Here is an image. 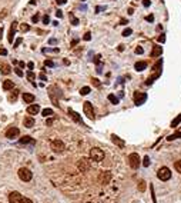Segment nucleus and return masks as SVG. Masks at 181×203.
Here are the masks:
<instances>
[{
	"mask_svg": "<svg viewBox=\"0 0 181 203\" xmlns=\"http://www.w3.org/2000/svg\"><path fill=\"white\" fill-rule=\"evenodd\" d=\"M17 93H19V92H13L10 96H9V100H10V102H16V99H17Z\"/></svg>",
	"mask_w": 181,
	"mask_h": 203,
	"instance_id": "nucleus-31",
	"label": "nucleus"
},
{
	"mask_svg": "<svg viewBox=\"0 0 181 203\" xmlns=\"http://www.w3.org/2000/svg\"><path fill=\"white\" fill-rule=\"evenodd\" d=\"M150 190H151V197H153V202L157 203V199H156V193H154V187L150 186Z\"/></svg>",
	"mask_w": 181,
	"mask_h": 203,
	"instance_id": "nucleus-33",
	"label": "nucleus"
},
{
	"mask_svg": "<svg viewBox=\"0 0 181 203\" xmlns=\"http://www.w3.org/2000/svg\"><path fill=\"white\" fill-rule=\"evenodd\" d=\"M10 72H11V69H10L9 64H3V66H1V73H3V75H9Z\"/></svg>",
	"mask_w": 181,
	"mask_h": 203,
	"instance_id": "nucleus-22",
	"label": "nucleus"
},
{
	"mask_svg": "<svg viewBox=\"0 0 181 203\" xmlns=\"http://www.w3.org/2000/svg\"><path fill=\"white\" fill-rule=\"evenodd\" d=\"M66 1H67V0H56L57 4H66Z\"/></svg>",
	"mask_w": 181,
	"mask_h": 203,
	"instance_id": "nucleus-49",
	"label": "nucleus"
},
{
	"mask_svg": "<svg viewBox=\"0 0 181 203\" xmlns=\"http://www.w3.org/2000/svg\"><path fill=\"white\" fill-rule=\"evenodd\" d=\"M108 100L113 103V105H118V99L114 95H108Z\"/></svg>",
	"mask_w": 181,
	"mask_h": 203,
	"instance_id": "nucleus-24",
	"label": "nucleus"
},
{
	"mask_svg": "<svg viewBox=\"0 0 181 203\" xmlns=\"http://www.w3.org/2000/svg\"><path fill=\"white\" fill-rule=\"evenodd\" d=\"M19 129L17 127H9L7 129V132H6V137L7 139H16L17 136H19Z\"/></svg>",
	"mask_w": 181,
	"mask_h": 203,
	"instance_id": "nucleus-9",
	"label": "nucleus"
},
{
	"mask_svg": "<svg viewBox=\"0 0 181 203\" xmlns=\"http://www.w3.org/2000/svg\"><path fill=\"white\" fill-rule=\"evenodd\" d=\"M83 1H84V0H83Z\"/></svg>",
	"mask_w": 181,
	"mask_h": 203,
	"instance_id": "nucleus-56",
	"label": "nucleus"
},
{
	"mask_svg": "<svg viewBox=\"0 0 181 203\" xmlns=\"http://www.w3.org/2000/svg\"><path fill=\"white\" fill-rule=\"evenodd\" d=\"M70 20H71V24H73V26H77V24H78V19L74 17L73 14H70Z\"/></svg>",
	"mask_w": 181,
	"mask_h": 203,
	"instance_id": "nucleus-30",
	"label": "nucleus"
},
{
	"mask_svg": "<svg viewBox=\"0 0 181 203\" xmlns=\"http://www.w3.org/2000/svg\"><path fill=\"white\" fill-rule=\"evenodd\" d=\"M146 67H147V63H146V62H137V63L134 64V69H136L137 72H143Z\"/></svg>",
	"mask_w": 181,
	"mask_h": 203,
	"instance_id": "nucleus-17",
	"label": "nucleus"
},
{
	"mask_svg": "<svg viewBox=\"0 0 181 203\" xmlns=\"http://www.w3.org/2000/svg\"><path fill=\"white\" fill-rule=\"evenodd\" d=\"M20 30L23 33H24V32H29V30H30V26H29V24H26V23H23V24L20 26Z\"/></svg>",
	"mask_w": 181,
	"mask_h": 203,
	"instance_id": "nucleus-27",
	"label": "nucleus"
},
{
	"mask_svg": "<svg viewBox=\"0 0 181 203\" xmlns=\"http://www.w3.org/2000/svg\"><path fill=\"white\" fill-rule=\"evenodd\" d=\"M43 23H44V24H49V23H50V17H49L47 14L43 17Z\"/></svg>",
	"mask_w": 181,
	"mask_h": 203,
	"instance_id": "nucleus-37",
	"label": "nucleus"
},
{
	"mask_svg": "<svg viewBox=\"0 0 181 203\" xmlns=\"http://www.w3.org/2000/svg\"><path fill=\"white\" fill-rule=\"evenodd\" d=\"M44 64H46L47 67H53V66H54V63L52 62V60H46V62H44Z\"/></svg>",
	"mask_w": 181,
	"mask_h": 203,
	"instance_id": "nucleus-39",
	"label": "nucleus"
},
{
	"mask_svg": "<svg viewBox=\"0 0 181 203\" xmlns=\"http://www.w3.org/2000/svg\"><path fill=\"white\" fill-rule=\"evenodd\" d=\"M19 177L23 182H30L33 179V173L27 167H21V169H19Z\"/></svg>",
	"mask_w": 181,
	"mask_h": 203,
	"instance_id": "nucleus-2",
	"label": "nucleus"
},
{
	"mask_svg": "<svg viewBox=\"0 0 181 203\" xmlns=\"http://www.w3.org/2000/svg\"><path fill=\"white\" fill-rule=\"evenodd\" d=\"M90 90H91V89H90L88 86H84V87H81V89H80V95L86 96V95H88V93H90Z\"/></svg>",
	"mask_w": 181,
	"mask_h": 203,
	"instance_id": "nucleus-23",
	"label": "nucleus"
},
{
	"mask_svg": "<svg viewBox=\"0 0 181 203\" xmlns=\"http://www.w3.org/2000/svg\"><path fill=\"white\" fill-rule=\"evenodd\" d=\"M39 112H40V106H39V105H30V106L27 107V113L32 115V116L37 115Z\"/></svg>",
	"mask_w": 181,
	"mask_h": 203,
	"instance_id": "nucleus-12",
	"label": "nucleus"
},
{
	"mask_svg": "<svg viewBox=\"0 0 181 203\" xmlns=\"http://www.w3.org/2000/svg\"><path fill=\"white\" fill-rule=\"evenodd\" d=\"M111 140H113V143H116V145H117L118 147H124V145H126V143L120 139L118 136H116V135H111Z\"/></svg>",
	"mask_w": 181,
	"mask_h": 203,
	"instance_id": "nucleus-14",
	"label": "nucleus"
},
{
	"mask_svg": "<svg viewBox=\"0 0 181 203\" xmlns=\"http://www.w3.org/2000/svg\"><path fill=\"white\" fill-rule=\"evenodd\" d=\"M27 67H29V69L32 70L33 67H34V63H33V62H29V63H27Z\"/></svg>",
	"mask_w": 181,
	"mask_h": 203,
	"instance_id": "nucleus-50",
	"label": "nucleus"
},
{
	"mask_svg": "<svg viewBox=\"0 0 181 203\" xmlns=\"http://www.w3.org/2000/svg\"><path fill=\"white\" fill-rule=\"evenodd\" d=\"M157 177L163 180V182H167L168 179H171V170L168 167H161L158 173H157Z\"/></svg>",
	"mask_w": 181,
	"mask_h": 203,
	"instance_id": "nucleus-4",
	"label": "nucleus"
},
{
	"mask_svg": "<svg viewBox=\"0 0 181 203\" xmlns=\"http://www.w3.org/2000/svg\"><path fill=\"white\" fill-rule=\"evenodd\" d=\"M143 165H144V167L150 166V157H148V156H146V157H144V162H143Z\"/></svg>",
	"mask_w": 181,
	"mask_h": 203,
	"instance_id": "nucleus-35",
	"label": "nucleus"
},
{
	"mask_svg": "<svg viewBox=\"0 0 181 203\" xmlns=\"http://www.w3.org/2000/svg\"><path fill=\"white\" fill-rule=\"evenodd\" d=\"M146 20H147V21H153V20H154V16H153V14H148V16L146 17Z\"/></svg>",
	"mask_w": 181,
	"mask_h": 203,
	"instance_id": "nucleus-44",
	"label": "nucleus"
},
{
	"mask_svg": "<svg viewBox=\"0 0 181 203\" xmlns=\"http://www.w3.org/2000/svg\"><path fill=\"white\" fill-rule=\"evenodd\" d=\"M7 54V50L6 49H0V56H6Z\"/></svg>",
	"mask_w": 181,
	"mask_h": 203,
	"instance_id": "nucleus-46",
	"label": "nucleus"
},
{
	"mask_svg": "<svg viewBox=\"0 0 181 203\" xmlns=\"http://www.w3.org/2000/svg\"><path fill=\"white\" fill-rule=\"evenodd\" d=\"M42 115L43 116H52V115H53V110H52V109H44L42 112Z\"/></svg>",
	"mask_w": 181,
	"mask_h": 203,
	"instance_id": "nucleus-26",
	"label": "nucleus"
},
{
	"mask_svg": "<svg viewBox=\"0 0 181 203\" xmlns=\"http://www.w3.org/2000/svg\"><path fill=\"white\" fill-rule=\"evenodd\" d=\"M52 123H53V119H49V120H47V125H49V126H50V125H52Z\"/></svg>",
	"mask_w": 181,
	"mask_h": 203,
	"instance_id": "nucleus-53",
	"label": "nucleus"
},
{
	"mask_svg": "<svg viewBox=\"0 0 181 203\" xmlns=\"http://www.w3.org/2000/svg\"><path fill=\"white\" fill-rule=\"evenodd\" d=\"M16 29H17V23H16V21H13V24H11V27H10V32H9V36H7V40H9V43H13Z\"/></svg>",
	"mask_w": 181,
	"mask_h": 203,
	"instance_id": "nucleus-11",
	"label": "nucleus"
},
{
	"mask_svg": "<svg viewBox=\"0 0 181 203\" xmlns=\"http://www.w3.org/2000/svg\"><path fill=\"white\" fill-rule=\"evenodd\" d=\"M146 100H147V95L146 93H141V92H136L134 93V103L137 106H141Z\"/></svg>",
	"mask_w": 181,
	"mask_h": 203,
	"instance_id": "nucleus-7",
	"label": "nucleus"
},
{
	"mask_svg": "<svg viewBox=\"0 0 181 203\" xmlns=\"http://www.w3.org/2000/svg\"><path fill=\"white\" fill-rule=\"evenodd\" d=\"M21 40H23V39H21V37H19V39L14 42V44H13V46H14V47H19V44L21 43Z\"/></svg>",
	"mask_w": 181,
	"mask_h": 203,
	"instance_id": "nucleus-41",
	"label": "nucleus"
},
{
	"mask_svg": "<svg viewBox=\"0 0 181 203\" xmlns=\"http://www.w3.org/2000/svg\"><path fill=\"white\" fill-rule=\"evenodd\" d=\"M139 190L140 192H144V190H146V182L141 180V182L139 183Z\"/></svg>",
	"mask_w": 181,
	"mask_h": 203,
	"instance_id": "nucleus-32",
	"label": "nucleus"
},
{
	"mask_svg": "<svg viewBox=\"0 0 181 203\" xmlns=\"http://www.w3.org/2000/svg\"><path fill=\"white\" fill-rule=\"evenodd\" d=\"M117 49H118V52H123V50H124V46H123V44H120Z\"/></svg>",
	"mask_w": 181,
	"mask_h": 203,
	"instance_id": "nucleus-52",
	"label": "nucleus"
},
{
	"mask_svg": "<svg viewBox=\"0 0 181 203\" xmlns=\"http://www.w3.org/2000/svg\"><path fill=\"white\" fill-rule=\"evenodd\" d=\"M91 82H93V85H94V86H98V85H100V83H98V80H97V79H93V80H91Z\"/></svg>",
	"mask_w": 181,
	"mask_h": 203,
	"instance_id": "nucleus-51",
	"label": "nucleus"
},
{
	"mask_svg": "<svg viewBox=\"0 0 181 203\" xmlns=\"http://www.w3.org/2000/svg\"><path fill=\"white\" fill-rule=\"evenodd\" d=\"M150 4H151V1H150V0H143V6H146V7H148Z\"/></svg>",
	"mask_w": 181,
	"mask_h": 203,
	"instance_id": "nucleus-42",
	"label": "nucleus"
},
{
	"mask_svg": "<svg viewBox=\"0 0 181 203\" xmlns=\"http://www.w3.org/2000/svg\"><path fill=\"white\" fill-rule=\"evenodd\" d=\"M177 137H181V132L180 133H178V132H177V133H174V135H171V136H168V137H167V140H175L177 139Z\"/></svg>",
	"mask_w": 181,
	"mask_h": 203,
	"instance_id": "nucleus-25",
	"label": "nucleus"
},
{
	"mask_svg": "<svg viewBox=\"0 0 181 203\" xmlns=\"http://www.w3.org/2000/svg\"><path fill=\"white\" fill-rule=\"evenodd\" d=\"M56 16H57V17H63V11L57 10V11H56Z\"/></svg>",
	"mask_w": 181,
	"mask_h": 203,
	"instance_id": "nucleus-48",
	"label": "nucleus"
},
{
	"mask_svg": "<svg viewBox=\"0 0 181 203\" xmlns=\"http://www.w3.org/2000/svg\"><path fill=\"white\" fill-rule=\"evenodd\" d=\"M40 79L42 80H46V75H40Z\"/></svg>",
	"mask_w": 181,
	"mask_h": 203,
	"instance_id": "nucleus-54",
	"label": "nucleus"
},
{
	"mask_svg": "<svg viewBox=\"0 0 181 203\" xmlns=\"http://www.w3.org/2000/svg\"><path fill=\"white\" fill-rule=\"evenodd\" d=\"M20 203H33L32 200H30V199H27V197H23V199H21V202Z\"/></svg>",
	"mask_w": 181,
	"mask_h": 203,
	"instance_id": "nucleus-43",
	"label": "nucleus"
},
{
	"mask_svg": "<svg viewBox=\"0 0 181 203\" xmlns=\"http://www.w3.org/2000/svg\"><path fill=\"white\" fill-rule=\"evenodd\" d=\"M69 115L71 116V119H73L74 122H77V123H83V120H81V118H80V115L76 113L73 109H69Z\"/></svg>",
	"mask_w": 181,
	"mask_h": 203,
	"instance_id": "nucleus-13",
	"label": "nucleus"
},
{
	"mask_svg": "<svg viewBox=\"0 0 181 203\" xmlns=\"http://www.w3.org/2000/svg\"><path fill=\"white\" fill-rule=\"evenodd\" d=\"M27 79H29L30 82H34V79H36V76H34V73H33L32 70H29V72H27Z\"/></svg>",
	"mask_w": 181,
	"mask_h": 203,
	"instance_id": "nucleus-28",
	"label": "nucleus"
},
{
	"mask_svg": "<svg viewBox=\"0 0 181 203\" xmlns=\"http://www.w3.org/2000/svg\"><path fill=\"white\" fill-rule=\"evenodd\" d=\"M131 33H133V30H131V29H126V30L123 32V36H130Z\"/></svg>",
	"mask_w": 181,
	"mask_h": 203,
	"instance_id": "nucleus-38",
	"label": "nucleus"
},
{
	"mask_svg": "<svg viewBox=\"0 0 181 203\" xmlns=\"http://www.w3.org/2000/svg\"><path fill=\"white\" fill-rule=\"evenodd\" d=\"M128 162H130V166L133 169H139L140 165H141V159H140V156L137 153H131L128 156Z\"/></svg>",
	"mask_w": 181,
	"mask_h": 203,
	"instance_id": "nucleus-3",
	"label": "nucleus"
},
{
	"mask_svg": "<svg viewBox=\"0 0 181 203\" xmlns=\"http://www.w3.org/2000/svg\"><path fill=\"white\" fill-rule=\"evenodd\" d=\"M13 87H14V83H13L11 80H4V82H3V89H4V90H11Z\"/></svg>",
	"mask_w": 181,
	"mask_h": 203,
	"instance_id": "nucleus-18",
	"label": "nucleus"
},
{
	"mask_svg": "<svg viewBox=\"0 0 181 203\" xmlns=\"http://www.w3.org/2000/svg\"><path fill=\"white\" fill-rule=\"evenodd\" d=\"M174 167H175V170L178 172V173H181V160L175 162V163H174Z\"/></svg>",
	"mask_w": 181,
	"mask_h": 203,
	"instance_id": "nucleus-29",
	"label": "nucleus"
},
{
	"mask_svg": "<svg viewBox=\"0 0 181 203\" xmlns=\"http://www.w3.org/2000/svg\"><path fill=\"white\" fill-rule=\"evenodd\" d=\"M14 72H16V75L19 76V77L23 76V72H21V69H19V67H17V69H14Z\"/></svg>",
	"mask_w": 181,
	"mask_h": 203,
	"instance_id": "nucleus-40",
	"label": "nucleus"
},
{
	"mask_svg": "<svg viewBox=\"0 0 181 203\" xmlns=\"http://www.w3.org/2000/svg\"><path fill=\"white\" fill-rule=\"evenodd\" d=\"M21 199H23V196L19 192H11L9 194V202L10 203H20Z\"/></svg>",
	"mask_w": 181,
	"mask_h": 203,
	"instance_id": "nucleus-10",
	"label": "nucleus"
},
{
	"mask_svg": "<svg viewBox=\"0 0 181 203\" xmlns=\"http://www.w3.org/2000/svg\"><path fill=\"white\" fill-rule=\"evenodd\" d=\"M33 126H34V119L32 116L24 118V127H33Z\"/></svg>",
	"mask_w": 181,
	"mask_h": 203,
	"instance_id": "nucleus-15",
	"label": "nucleus"
},
{
	"mask_svg": "<svg viewBox=\"0 0 181 203\" xmlns=\"http://www.w3.org/2000/svg\"><path fill=\"white\" fill-rule=\"evenodd\" d=\"M1 34H3V29L0 27V39H1Z\"/></svg>",
	"mask_w": 181,
	"mask_h": 203,
	"instance_id": "nucleus-55",
	"label": "nucleus"
},
{
	"mask_svg": "<svg viewBox=\"0 0 181 203\" xmlns=\"http://www.w3.org/2000/svg\"><path fill=\"white\" fill-rule=\"evenodd\" d=\"M23 100L26 102V103H33L34 102V96H33L32 93H23Z\"/></svg>",
	"mask_w": 181,
	"mask_h": 203,
	"instance_id": "nucleus-16",
	"label": "nucleus"
},
{
	"mask_svg": "<svg viewBox=\"0 0 181 203\" xmlns=\"http://www.w3.org/2000/svg\"><path fill=\"white\" fill-rule=\"evenodd\" d=\"M158 42H161V43L165 42V36H164V34H161L160 37H158Z\"/></svg>",
	"mask_w": 181,
	"mask_h": 203,
	"instance_id": "nucleus-47",
	"label": "nucleus"
},
{
	"mask_svg": "<svg viewBox=\"0 0 181 203\" xmlns=\"http://www.w3.org/2000/svg\"><path fill=\"white\" fill-rule=\"evenodd\" d=\"M90 159L94 162H103V159H104V152L101 149H98V147H93V149L90 150Z\"/></svg>",
	"mask_w": 181,
	"mask_h": 203,
	"instance_id": "nucleus-1",
	"label": "nucleus"
},
{
	"mask_svg": "<svg viewBox=\"0 0 181 203\" xmlns=\"http://www.w3.org/2000/svg\"><path fill=\"white\" fill-rule=\"evenodd\" d=\"M39 20H40V16H39V14H34V16L32 17V21H33V23H37Z\"/></svg>",
	"mask_w": 181,
	"mask_h": 203,
	"instance_id": "nucleus-36",
	"label": "nucleus"
},
{
	"mask_svg": "<svg viewBox=\"0 0 181 203\" xmlns=\"http://www.w3.org/2000/svg\"><path fill=\"white\" fill-rule=\"evenodd\" d=\"M180 123H181V115H178L177 118H175L174 120H173V122H171V127H177V126H178Z\"/></svg>",
	"mask_w": 181,
	"mask_h": 203,
	"instance_id": "nucleus-21",
	"label": "nucleus"
},
{
	"mask_svg": "<svg viewBox=\"0 0 181 203\" xmlns=\"http://www.w3.org/2000/svg\"><path fill=\"white\" fill-rule=\"evenodd\" d=\"M20 143H23V145H26V143H34V140L30 136H23L20 139Z\"/></svg>",
	"mask_w": 181,
	"mask_h": 203,
	"instance_id": "nucleus-20",
	"label": "nucleus"
},
{
	"mask_svg": "<svg viewBox=\"0 0 181 203\" xmlns=\"http://www.w3.org/2000/svg\"><path fill=\"white\" fill-rule=\"evenodd\" d=\"M52 150L53 152H56V153H62L64 150V143L62 142V140H59V139H56L52 142Z\"/></svg>",
	"mask_w": 181,
	"mask_h": 203,
	"instance_id": "nucleus-6",
	"label": "nucleus"
},
{
	"mask_svg": "<svg viewBox=\"0 0 181 203\" xmlns=\"http://www.w3.org/2000/svg\"><path fill=\"white\" fill-rule=\"evenodd\" d=\"M83 39H84L86 42H88V40H91V33H90V32H87V33H86V34H84V36H83Z\"/></svg>",
	"mask_w": 181,
	"mask_h": 203,
	"instance_id": "nucleus-34",
	"label": "nucleus"
},
{
	"mask_svg": "<svg viewBox=\"0 0 181 203\" xmlns=\"http://www.w3.org/2000/svg\"><path fill=\"white\" fill-rule=\"evenodd\" d=\"M77 167L80 169L81 172H87L90 169V160L87 159V157H83V159H80L78 163H77Z\"/></svg>",
	"mask_w": 181,
	"mask_h": 203,
	"instance_id": "nucleus-8",
	"label": "nucleus"
},
{
	"mask_svg": "<svg viewBox=\"0 0 181 203\" xmlns=\"http://www.w3.org/2000/svg\"><path fill=\"white\" fill-rule=\"evenodd\" d=\"M83 109H84L86 116H87L88 119H91V120H94V110H93V105H91L90 102H86L84 105H83Z\"/></svg>",
	"mask_w": 181,
	"mask_h": 203,
	"instance_id": "nucleus-5",
	"label": "nucleus"
},
{
	"mask_svg": "<svg viewBox=\"0 0 181 203\" xmlns=\"http://www.w3.org/2000/svg\"><path fill=\"white\" fill-rule=\"evenodd\" d=\"M163 53V49L161 47H154L153 52H151V57H156V56H160Z\"/></svg>",
	"mask_w": 181,
	"mask_h": 203,
	"instance_id": "nucleus-19",
	"label": "nucleus"
},
{
	"mask_svg": "<svg viewBox=\"0 0 181 203\" xmlns=\"http://www.w3.org/2000/svg\"><path fill=\"white\" fill-rule=\"evenodd\" d=\"M143 52H144V50H143V47H137V49H136V53H137V54H143Z\"/></svg>",
	"mask_w": 181,
	"mask_h": 203,
	"instance_id": "nucleus-45",
	"label": "nucleus"
}]
</instances>
